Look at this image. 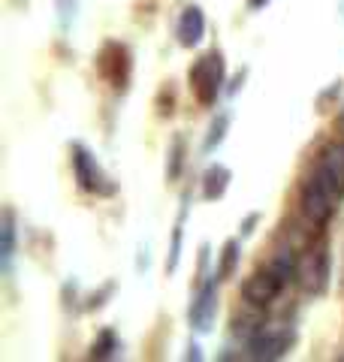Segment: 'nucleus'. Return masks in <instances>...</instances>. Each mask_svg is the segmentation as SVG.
I'll return each instance as SVG.
<instances>
[{
	"mask_svg": "<svg viewBox=\"0 0 344 362\" xmlns=\"http://www.w3.org/2000/svg\"><path fill=\"white\" fill-rule=\"evenodd\" d=\"M94 66H97V76L109 88L127 90L130 78H133V52H130V45L121 42V40H106L100 45Z\"/></svg>",
	"mask_w": 344,
	"mask_h": 362,
	"instance_id": "nucleus-5",
	"label": "nucleus"
},
{
	"mask_svg": "<svg viewBox=\"0 0 344 362\" xmlns=\"http://www.w3.org/2000/svg\"><path fill=\"white\" fill-rule=\"evenodd\" d=\"M239 259H242V245H239L236 239H227L224 247H221V259H217V281H229L236 275L239 269Z\"/></svg>",
	"mask_w": 344,
	"mask_h": 362,
	"instance_id": "nucleus-13",
	"label": "nucleus"
},
{
	"mask_svg": "<svg viewBox=\"0 0 344 362\" xmlns=\"http://www.w3.org/2000/svg\"><path fill=\"white\" fill-rule=\"evenodd\" d=\"M317 157H320V160H326V166H329L332 173L338 175V181L344 185V139H338V142L326 145V148L320 151Z\"/></svg>",
	"mask_w": 344,
	"mask_h": 362,
	"instance_id": "nucleus-18",
	"label": "nucleus"
},
{
	"mask_svg": "<svg viewBox=\"0 0 344 362\" xmlns=\"http://www.w3.org/2000/svg\"><path fill=\"white\" fill-rule=\"evenodd\" d=\"M217 275L214 278H205L202 284L197 287V296H193L190 308H188V320H190V329L193 332H212L214 326V314H217Z\"/></svg>",
	"mask_w": 344,
	"mask_h": 362,
	"instance_id": "nucleus-8",
	"label": "nucleus"
},
{
	"mask_svg": "<svg viewBox=\"0 0 344 362\" xmlns=\"http://www.w3.org/2000/svg\"><path fill=\"white\" fill-rule=\"evenodd\" d=\"M70 163H73V178H76V185L82 194H91V197H103V199H109L118 194V181H115L106 169L100 166L97 160V154L85 148L82 142H73L70 145Z\"/></svg>",
	"mask_w": 344,
	"mask_h": 362,
	"instance_id": "nucleus-4",
	"label": "nucleus"
},
{
	"mask_svg": "<svg viewBox=\"0 0 344 362\" xmlns=\"http://www.w3.org/2000/svg\"><path fill=\"white\" fill-rule=\"evenodd\" d=\"M341 90H344V85H341V82H332L326 90H320V97H317V112H320V115H329L332 106L338 103Z\"/></svg>",
	"mask_w": 344,
	"mask_h": 362,
	"instance_id": "nucleus-21",
	"label": "nucleus"
},
{
	"mask_svg": "<svg viewBox=\"0 0 344 362\" xmlns=\"http://www.w3.org/2000/svg\"><path fill=\"white\" fill-rule=\"evenodd\" d=\"M329 281H332V254H329L326 230H320L311 242L302 245V251H299V266H296V284L302 287L305 296L320 299V296H326Z\"/></svg>",
	"mask_w": 344,
	"mask_h": 362,
	"instance_id": "nucleus-2",
	"label": "nucleus"
},
{
	"mask_svg": "<svg viewBox=\"0 0 344 362\" xmlns=\"http://www.w3.org/2000/svg\"><path fill=\"white\" fill-rule=\"evenodd\" d=\"M260 223V211H251V214H245V221H242V239H248V235H254V226Z\"/></svg>",
	"mask_w": 344,
	"mask_h": 362,
	"instance_id": "nucleus-22",
	"label": "nucleus"
},
{
	"mask_svg": "<svg viewBox=\"0 0 344 362\" xmlns=\"http://www.w3.org/2000/svg\"><path fill=\"white\" fill-rule=\"evenodd\" d=\"M224 82H227V64H224V54L217 49L202 52L188 70L190 94L197 100V106H202V109H212L217 103V97H221V90H224Z\"/></svg>",
	"mask_w": 344,
	"mask_h": 362,
	"instance_id": "nucleus-3",
	"label": "nucleus"
},
{
	"mask_svg": "<svg viewBox=\"0 0 344 362\" xmlns=\"http://www.w3.org/2000/svg\"><path fill=\"white\" fill-rule=\"evenodd\" d=\"M229 181H233V173L224 163H212L202 173V199H209V202L224 199L229 190Z\"/></svg>",
	"mask_w": 344,
	"mask_h": 362,
	"instance_id": "nucleus-11",
	"label": "nucleus"
},
{
	"mask_svg": "<svg viewBox=\"0 0 344 362\" xmlns=\"http://www.w3.org/2000/svg\"><path fill=\"white\" fill-rule=\"evenodd\" d=\"M272 4V0H248V9L251 13H260V9H266Z\"/></svg>",
	"mask_w": 344,
	"mask_h": 362,
	"instance_id": "nucleus-25",
	"label": "nucleus"
},
{
	"mask_svg": "<svg viewBox=\"0 0 344 362\" xmlns=\"http://www.w3.org/2000/svg\"><path fill=\"white\" fill-rule=\"evenodd\" d=\"M284 287L287 284H284L278 275H275L269 266H260V269H254L242 281V287H239V296L248 299V302H257V305H263V308H269V305L284 293Z\"/></svg>",
	"mask_w": 344,
	"mask_h": 362,
	"instance_id": "nucleus-7",
	"label": "nucleus"
},
{
	"mask_svg": "<svg viewBox=\"0 0 344 362\" xmlns=\"http://www.w3.org/2000/svg\"><path fill=\"white\" fill-rule=\"evenodd\" d=\"M118 350H121V338L115 335V329H100L97 338H94V344H91V359H115L118 356Z\"/></svg>",
	"mask_w": 344,
	"mask_h": 362,
	"instance_id": "nucleus-15",
	"label": "nucleus"
},
{
	"mask_svg": "<svg viewBox=\"0 0 344 362\" xmlns=\"http://www.w3.org/2000/svg\"><path fill=\"white\" fill-rule=\"evenodd\" d=\"M185 157H188V139L181 133L172 136L169 142V163H166V181H178L185 173Z\"/></svg>",
	"mask_w": 344,
	"mask_h": 362,
	"instance_id": "nucleus-14",
	"label": "nucleus"
},
{
	"mask_svg": "<svg viewBox=\"0 0 344 362\" xmlns=\"http://www.w3.org/2000/svg\"><path fill=\"white\" fill-rule=\"evenodd\" d=\"M176 37L181 49H197L205 40V13L197 4H188L176 21Z\"/></svg>",
	"mask_w": 344,
	"mask_h": 362,
	"instance_id": "nucleus-9",
	"label": "nucleus"
},
{
	"mask_svg": "<svg viewBox=\"0 0 344 362\" xmlns=\"http://www.w3.org/2000/svg\"><path fill=\"white\" fill-rule=\"evenodd\" d=\"M188 206H190V197H185L181 202V211H178V221L172 226V242H169V259H166V275L178 269V257H181V233H185V214H188Z\"/></svg>",
	"mask_w": 344,
	"mask_h": 362,
	"instance_id": "nucleus-16",
	"label": "nucleus"
},
{
	"mask_svg": "<svg viewBox=\"0 0 344 362\" xmlns=\"http://www.w3.org/2000/svg\"><path fill=\"white\" fill-rule=\"evenodd\" d=\"M188 350H190V354H188L190 359H202V354H200V347H197V344H190Z\"/></svg>",
	"mask_w": 344,
	"mask_h": 362,
	"instance_id": "nucleus-27",
	"label": "nucleus"
},
{
	"mask_svg": "<svg viewBox=\"0 0 344 362\" xmlns=\"http://www.w3.org/2000/svg\"><path fill=\"white\" fill-rule=\"evenodd\" d=\"M293 344H296L293 326H272V323H263L245 341L248 359H260V362H272V359L287 356L293 350Z\"/></svg>",
	"mask_w": 344,
	"mask_h": 362,
	"instance_id": "nucleus-6",
	"label": "nucleus"
},
{
	"mask_svg": "<svg viewBox=\"0 0 344 362\" xmlns=\"http://www.w3.org/2000/svg\"><path fill=\"white\" fill-rule=\"evenodd\" d=\"M344 199V185L338 175L326 166V160L314 157L311 173H308L299 187H296V209L305 223H311L314 230H326L329 221L336 218V211Z\"/></svg>",
	"mask_w": 344,
	"mask_h": 362,
	"instance_id": "nucleus-1",
	"label": "nucleus"
},
{
	"mask_svg": "<svg viewBox=\"0 0 344 362\" xmlns=\"http://www.w3.org/2000/svg\"><path fill=\"white\" fill-rule=\"evenodd\" d=\"M227 130H229V115L221 112V115H214L209 130H205V139H202V151L212 154L214 148H221V142L227 139Z\"/></svg>",
	"mask_w": 344,
	"mask_h": 362,
	"instance_id": "nucleus-17",
	"label": "nucleus"
},
{
	"mask_svg": "<svg viewBox=\"0 0 344 362\" xmlns=\"http://www.w3.org/2000/svg\"><path fill=\"white\" fill-rule=\"evenodd\" d=\"M205 266H209V245L200 247V263H197V287L205 281Z\"/></svg>",
	"mask_w": 344,
	"mask_h": 362,
	"instance_id": "nucleus-23",
	"label": "nucleus"
},
{
	"mask_svg": "<svg viewBox=\"0 0 344 362\" xmlns=\"http://www.w3.org/2000/svg\"><path fill=\"white\" fill-rule=\"evenodd\" d=\"M16 233H18L16 211H13V209H4V242H0V259H4V272H6V275H13V257H16Z\"/></svg>",
	"mask_w": 344,
	"mask_h": 362,
	"instance_id": "nucleus-12",
	"label": "nucleus"
},
{
	"mask_svg": "<svg viewBox=\"0 0 344 362\" xmlns=\"http://www.w3.org/2000/svg\"><path fill=\"white\" fill-rule=\"evenodd\" d=\"M115 290H118V284H115V281H106L103 287H97V290L85 299V311H100L103 305H106V302L115 296Z\"/></svg>",
	"mask_w": 344,
	"mask_h": 362,
	"instance_id": "nucleus-20",
	"label": "nucleus"
},
{
	"mask_svg": "<svg viewBox=\"0 0 344 362\" xmlns=\"http://www.w3.org/2000/svg\"><path fill=\"white\" fill-rule=\"evenodd\" d=\"M263 323H266V308L257 305V302H248V299L239 302L233 308V314H229V332L245 338V341L260 329Z\"/></svg>",
	"mask_w": 344,
	"mask_h": 362,
	"instance_id": "nucleus-10",
	"label": "nucleus"
},
{
	"mask_svg": "<svg viewBox=\"0 0 344 362\" xmlns=\"http://www.w3.org/2000/svg\"><path fill=\"white\" fill-rule=\"evenodd\" d=\"M332 127H336V136H338V139H344V109L336 115V121H332Z\"/></svg>",
	"mask_w": 344,
	"mask_h": 362,
	"instance_id": "nucleus-24",
	"label": "nucleus"
},
{
	"mask_svg": "<svg viewBox=\"0 0 344 362\" xmlns=\"http://www.w3.org/2000/svg\"><path fill=\"white\" fill-rule=\"evenodd\" d=\"M245 76H248V70H242V73H239V78H233V85H229L227 90H229V94H236V90L239 88H242V82H245Z\"/></svg>",
	"mask_w": 344,
	"mask_h": 362,
	"instance_id": "nucleus-26",
	"label": "nucleus"
},
{
	"mask_svg": "<svg viewBox=\"0 0 344 362\" xmlns=\"http://www.w3.org/2000/svg\"><path fill=\"white\" fill-rule=\"evenodd\" d=\"M176 85L166 82L164 88L157 90V100H154V109H157V118H172V112H176Z\"/></svg>",
	"mask_w": 344,
	"mask_h": 362,
	"instance_id": "nucleus-19",
	"label": "nucleus"
}]
</instances>
